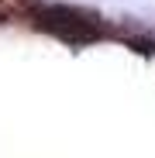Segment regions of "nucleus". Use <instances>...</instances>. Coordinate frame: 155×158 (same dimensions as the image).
Segmentation results:
<instances>
[{"label":"nucleus","mask_w":155,"mask_h":158,"mask_svg":"<svg viewBox=\"0 0 155 158\" xmlns=\"http://www.w3.org/2000/svg\"><path fill=\"white\" fill-rule=\"evenodd\" d=\"M31 21L41 31L55 35L59 41H69V45H90L107 35V28L97 14H86L80 7H66V4H41V7H35Z\"/></svg>","instance_id":"nucleus-1"},{"label":"nucleus","mask_w":155,"mask_h":158,"mask_svg":"<svg viewBox=\"0 0 155 158\" xmlns=\"http://www.w3.org/2000/svg\"><path fill=\"white\" fill-rule=\"evenodd\" d=\"M35 0H0V21H14V17H31L35 14Z\"/></svg>","instance_id":"nucleus-2"}]
</instances>
